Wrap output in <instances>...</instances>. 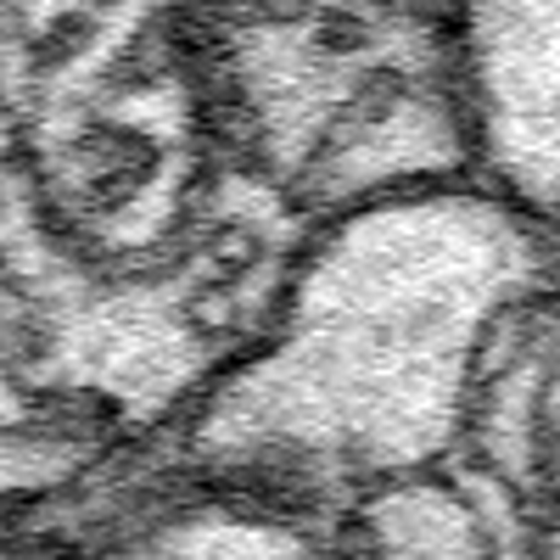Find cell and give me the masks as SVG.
Here are the masks:
<instances>
[{"mask_svg":"<svg viewBox=\"0 0 560 560\" xmlns=\"http://www.w3.org/2000/svg\"><path fill=\"white\" fill-rule=\"evenodd\" d=\"M549 275L538 224L471 174L370 197L298 247L253 342L140 459L342 527L459 459L488 353Z\"/></svg>","mask_w":560,"mask_h":560,"instance_id":"cell-1","label":"cell"},{"mask_svg":"<svg viewBox=\"0 0 560 560\" xmlns=\"http://www.w3.org/2000/svg\"><path fill=\"white\" fill-rule=\"evenodd\" d=\"M0 560H353L342 527L113 459L0 510Z\"/></svg>","mask_w":560,"mask_h":560,"instance_id":"cell-2","label":"cell"}]
</instances>
